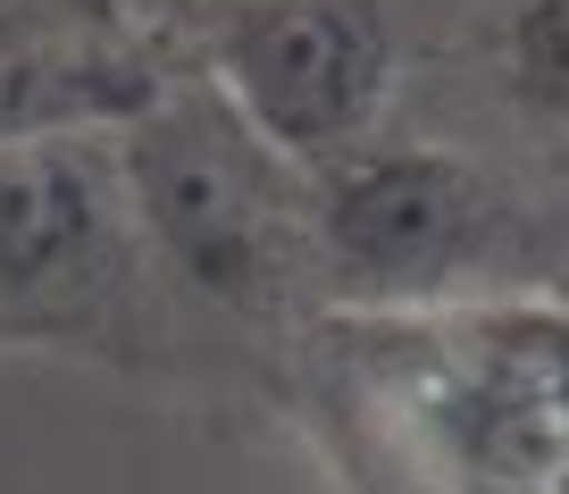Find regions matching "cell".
Here are the masks:
<instances>
[{
  "instance_id": "obj_1",
  "label": "cell",
  "mask_w": 569,
  "mask_h": 494,
  "mask_svg": "<svg viewBox=\"0 0 569 494\" xmlns=\"http://www.w3.org/2000/svg\"><path fill=\"white\" fill-rule=\"evenodd\" d=\"M319 386L402 494H569V294L336 310Z\"/></svg>"
},
{
  "instance_id": "obj_2",
  "label": "cell",
  "mask_w": 569,
  "mask_h": 494,
  "mask_svg": "<svg viewBox=\"0 0 569 494\" xmlns=\"http://www.w3.org/2000/svg\"><path fill=\"white\" fill-rule=\"evenodd\" d=\"M118 159L142 251L210 302H260L284 277L293 235H310L293 159L268 151L210 85L151 92V109L118 126Z\"/></svg>"
},
{
  "instance_id": "obj_3",
  "label": "cell",
  "mask_w": 569,
  "mask_h": 494,
  "mask_svg": "<svg viewBox=\"0 0 569 494\" xmlns=\"http://www.w3.org/2000/svg\"><path fill=\"white\" fill-rule=\"evenodd\" d=\"M502 194L478 159L445 142H360L310 194V251L336 310H427L486 294L478 260L495 244Z\"/></svg>"
},
{
  "instance_id": "obj_4",
  "label": "cell",
  "mask_w": 569,
  "mask_h": 494,
  "mask_svg": "<svg viewBox=\"0 0 569 494\" xmlns=\"http://www.w3.org/2000/svg\"><path fill=\"white\" fill-rule=\"evenodd\" d=\"M210 92L293 168H336L393 101L386 0H227Z\"/></svg>"
},
{
  "instance_id": "obj_5",
  "label": "cell",
  "mask_w": 569,
  "mask_h": 494,
  "mask_svg": "<svg viewBox=\"0 0 569 494\" xmlns=\"http://www.w3.org/2000/svg\"><path fill=\"white\" fill-rule=\"evenodd\" d=\"M134 235L118 135H42L0 151V310L76 302L118 277Z\"/></svg>"
},
{
  "instance_id": "obj_6",
  "label": "cell",
  "mask_w": 569,
  "mask_h": 494,
  "mask_svg": "<svg viewBox=\"0 0 569 494\" xmlns=\"http://www.w3.org/2000/svg\"><path fill=\"white\" fill-rule=\"evenodd\" d=\"M151 68H134L92 18H0V151L42 135H118L151 109Z\"/></svg>"
},
{
  "instance_id": "obj_7",
  "label": "cell",
  "mask_w": 569,
  "mask_h": 494,
  "mask_svg": "<svg viewBox=\"0 0 569 494\" xmlns=\"http://www.w3.org/2000/svg\"><path fill=\"white\" fill-rule=\"evenodd\" d=\"M511 85L545 118L569 126V0H519L511 9Z\"/></svg>"
}]
</instances>
